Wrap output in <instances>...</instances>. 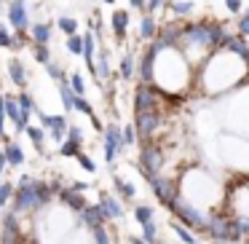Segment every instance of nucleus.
I'll use <instances>...</instances> for the list:
<instances>
[{
	"mask_svg": "<svg viewBox=\"0 0 249 244\" xmlns=\"http://www.w3.org/2000/svg\"><path fill=\"white\" fill-rule=\"evenodd\" d=\"M131 73H134V59H131V54H126L121 59V78H131Z\"/></svg>",
	"mask_w": 249,
	"mask_h": 244,
	"instance_id": "obj_32",
	"label": "nucleus"
},
{
	"mask_svg": "<svg viewBox=\"0 0 249 244\" xmlns=\"http://www.w3.org/2000/svg\"><path fill=\"white\" fill-rule=\"evenodd\" d=\"M163 169V150L156 142H145L140 150V172L145 174V180L150 183L153 177H158V172Z\"/></svg>",
	"mask_w": 249,
	"mask_h": 244,
	"instance_id": "obj_3",
	"label": "nucleus"
},
{
	"mask_svg": "<svg viewBox=\"0 0 249 244\" xmlns=\"http://www.w3.org/2000/svg\"><path fill=\"white\" fill-rule=\"evenodd\" d=\"M46 67H49V75L54 78L56 83H65V70H62L59 65H54V62H49V65H46Z\"/></svg>",
	"mask_w": 249,
	"mask_h": 244,
	"instance_id": "obj_35",
	"label": "nucleus"
},
{
	"mask_svg": "<svg viewBox=\"0 0 249 244\" xmlns=\"http://www.w3.org/2000/svg\"><path fill=\"white\" fill-rule=\"evenodd\" d=\"M150 185H153V193H156V199L161 201L163 206H172L174 204V199H177V185L172 183V180H163V177H153L150 180Z\"/></svg>",
	"mask_w": 249,
	"mask_h": 244,
	"instance_id": "obj_6",
	"label": "nucleus"
},
{
	"mask_svg": "<svg viewBox=\"0 0 249 244\" xmlns=\"http://www.w3.org/2000/svg\"><path fill=\"white\" fill-rule=\"evenodd\" d=\"M8 22L17 27V33H24V30H27V11H24V6L11 3V6H8Z\"/></svg>",
	"mask_w": 249,
	"mask_h": 244,
	"instance_id": "obj_11",
	"label": "nucleus"
},
{
	"mask_svg": "<svg viewBox=\"0 0 249 244\" xmlns=\"http://www.w3.org/2000/svg\"><path fill=\"white\" fill-rule=\"evenodd\" d=\"M14 3H19V6H24V0H14Z\"/></svg>",
	"mask_w": 249,
	"mask_h": 244,
	"instance_id": "obj_48",
	"label": "nucleus"
},
{
	"mask_svg": "<svg viewBox=\"0 0 249 244\" xmlns=\"http://www.w3.org/2000/svg\"><path fill=\"white\" fill-rule=\"evenodd\" d=\"M142 242H145V244H156L158 242V225L153 220L142 225Z\"/></svg>",
	"mask_w": 249,
	"mask_h": 244,
	"instance_id": "obj_20",
	"label": "nucleus"
},
{
	"mask_svg": "<svg viewBox=\"0 0 249 244\" xmlns=\"http://www.w3.org/2000/svg\"><path fill=\"white\" fill-rule=\"evenodd\" d=\"M249 33V17H241V22H238V38H247Z\"/></svg>",
	"mask_w": 249,
	"mask_h": 244,
	"instance_id": "obj_41",
	"label": "nucleus"
},
{
	"mask_svg": "<svg viewBox=\"0 0 249 244\" xmlns=\"http://www.w3.org/2000/svg\"><path fill=\"white\" fill-rule=\"evenodd\" d=\"M51 40V27L49 24H35L33 27V43L35 46H46Z\"/></svg>",
	"mask_w": 249,
	"mask_h": 244,
	"instance_id": "obj_16",
	"label": "nucleus"
},
{
	"mask_svg": "<svg viewBox=\"0 0 249 244\" xmlns=\"http://www.w3.org/2000/svg\"><path fill=\"white\" fill-rule=\"evenodd\" d=\"M105 3H115V0H105Z\"/></svg>",
	"mask_w": 249,
	"mask_h": 244,
	"instance_id": "obj_49",
	"label": "nucleus"
},
{
	"mask_svg": "<svg viewBox=\"0 0 249 244\" xmlns=\"http://www.w3.org/2000/svg\"><path fill=\"white\" fill-rule=\"evenodd\" d=\"M134 217H137V223H150L153 220V206H147V204H140V206H134Z\"/></svg>",
	"mask_w": 249,
	"mask_h": 244,
	"instance_id": "obj_23",
	"label": "nucleus"
},
{
	"mask_svg": "<svg viewBox=\"0 0 249 244\" xmlns=\"http://www.w3.org/2000/svg\"><path fill=\"white\" fill-rule=\"evenodd\" d=\"M113 183H115V190H118V196H124L126 201H129V199H134V188H131V183H126V180H121L118 174L113 177Z\"/></svg>",
	"mask_w": 249,
	"mask_h": 244,
	"instance_id": "obj_19",
	"label": "nucleus"
},
{
	"mask_svg": "<svg viewBox=\"0 0 249 244\" xmlns=\"http://www.w3.org/2000/svg\"><path fill=\"white\" fill-rule=\"evenodd\" d=\"M14 99H17V105H19V110H22V113H33V110H38V108H35V102H33V97H30V94H19V97H14Z\"/></svg>",
	"mask_w": 249,
	"mask_h": 244,
	"instance_id": "obj_22",
	"label": "nucleus"
},
{
	"mask_svg": "<svg viewBox=\"0 0 249 244\" xmlns=\"http://www.w3.org/2000/svg\"><path fill=\"white\" fill-rule=\"evenodd\" d=\"M70 92L75 94V97H83V92H86V83H83V75L81 73H75V75H70Z\"/></svg>",
	"mask_w": 249,
	"mask_h": 244,
	"instance_id": "obj_26",
	"label": "nucleus"
},
{
	"mask_svg": "<svg viewBox=\"0 0 249 244\" xmlns=\"http://www.w3.org/2000/svg\"><path fill=\"white\" fill-rule=\"evenodd\" d=\"M38 206V199H35V185H33V177L24 174L19 180V188L14 190V212H30Z\"/></svg>",
	"mask_w": 249,
	"mask_h": 244,
	"instance_id": "obj_4",
	"label": "nucleus"
},
{
	"mask_svg": "<svg viewBox=\"0 0 249 244\" xmlns=\"http://www.w3.org/2000/svg\"><path fill=\"white\" fill-rule=\"evenodd\" d=\"M0 49H11V35L3 24H0Z\"/></svg>",
	"mask_w": 249,
	"mask_h": 244,
	"instance_id": "obj_40",
	"label": "nucleus"
},
{
	"mask_svg": "<svg viewBox=\"0 0 249 244\" xmlns=\"http://www.w3.org/2000/svg\"><path fill=\"white\" fill-rule=\"evenodd\" d=\"M124 148V142H121V126H107L105 129V158L107 161H115V153Z\"/></svg>",
	"mask_w": 249,
	"mask_h": 244,
	"instance_id": "obj_8",
	"label": "nucleus"
},
{
	"mask_svg": "<svg viewBox=\"0 0 249 244\" xmlns=\"http://www.w3.org/2000/svg\"><path fill=\"white\" fill-rule=\"evenodd\" d=\"M6 167H8V164H6V156H3V153H0V174L6 172Z\"/></svg>",
	"mask_w": 249,
	"mask_h": 244,
	"instance_id": "obj_45",
	"label": "nucleus"
},
{
	"mask_svg": "<svg viewBox=\"0 0 249 244\" xmlns=\"http://www.w3.org/2000/svg\"><path fill=\"white\" fill-rule=\"evenodd\" d=\"M14 196V183H0V206H6Z\"/></svg>",
	"mask_w": 249,
	"mask_h": 244,
	"instance_id": "obj_34",
	"label": "nucleus"
},
{
	"mask_svg": "<svg viewBox=\"0 0 249 244\" xmlns=\"http://www.w3.org/2000/svg\"><path fill=\"white\" fill-rule=\"evenodd\" d=\"M169 209L174 212V217H177L179 225L193 228V231H198V233H204V231H206L209 215H204V212H201L196 204H190V201H185V199H179V196H177V199H174V204L169 206Z\"/></svg>",
	"mask_w": 249,
	"mask_h": 244,
	"instance_id": "obj_1",
	"label": "nucleus"
},
{
	"mask_svg": "<svg viewBox=\"0 0 249 244\" xmlns=\"http://www.w3.org/2000/svg\"><path fill=\"white\" fill-rule=\"evenodd\" d=\"M172 228H174V233H177V236H179V242H182V244H196V236H193V233H190V231H188V228H185V225H179L177 220L172 223Z\"/></svg>",
	"mask_w": 249,
	"mask_h": 244,
	"instance_id": "obj_24",
	"label": "nucleus"
},
{
	"mask_svg": "<svg viewBox=\"0 0 249 244\" xmlns=\"http://www.w3.org/2000/svg\"><path fill=\"white\" fill-rule=\"evenodd\" d=\"M241 244H244V242H241Z\"/></svg>",
	"mask_w": 249,
	"mask_h": 244,
	"instance_id": "obj_50",
	"label": "nucleus"
},
{
	"mask_svg": "<svg viewBox=\"0 0 249 244\" xmlns=\"http://www.w3.org/2000/svg\"><path fill=\"white\" fill-rule=\"evenodd\" d=\"M78 215H81V220L86 223L89 228H94V225H105V220H107V217H105V212L99 209V206H91V204H86V209H81Z\"/></svg>",
	"mask_w": 249,
	"mask_h": 244,
	"instance_id": "obj_12",
	"label": "nucleus"
},
{
	"mask_svg": "<svg viewBox=\"0 0 249 244\" xmlns=\"http://www.w3.org/2000/svg\"><path fill=\"white\" fill-rule=\"evenodd\" d=\"M8 73H11V81L17 86H24V65L19 59H11L8 62Z\"/></svg>",
	"mask_w": 249,
	"mask_h": 244,
	"instance_id": "obj_18",
	"label": "nucleus"
},
{
	"mask_svg": "<svg viewBox=\"0 0 249 244\" xmlns=\"http://www.w3.org/2000/svg\"><path fill=\"white\" fill-rule=\"evenodd\" d=\"M59 153H62V156H78V153H81V145L72 142V140H65V142H62V148H59Z\"/></svg>",
	"mask_w": 249,
	"mask_h": 244,
	"instance_id": "obj_31",
	"label": "nucleus"
},
{
	"mask_svg": "<svg viewBox=\"0 0 249 244\" xmlns=\"http://www.w3.org/2000/svg\"><path fill=\"white\" fill-rule=\"evenodd\" d=\"M225 6H228V11H231V14H238V11H241V0H225Z\"/></svg>",
	"mask_w": 249,
	"mask_h": 244,
	"instance_id": "obj_43",
	"label": "nucleus"
},
{
	"mask_svg": "<svg viewBox=\"0 0 249 244\" xmlns=\"http://www.w3.org/2000/svg\"><path fill=\"white\" fill-rule=\"evenodd\" d=\"M163 6V0H147V11H158Z\"/></svg>",
	"mask_w": 249,
	"mask_h": 244,
	"instance_id": "obj_44",
	"label": "nucleus"
},
{
	"mask_svg": "<svg viewBox=\"0 0 249 244\" xmlns=\"http://www.w3.org/2000/svg\"><path fill=\"white\" fill-rule=\"evenodd\" d=\"M140 38H145V40H153L156 38V19L147 14V17H142V22H140Z\"/></svg>",
	"mask_w": 249,
	"mask_h": 244,
	"instance_id": "obj_17",
	"label": "nucleus"
},
{
	"mask_svg": "<svg viewBox=\"0 0 249 244\" xmlns=\"http://www.w3.org/2000/svg\"><path fill=\"white\" fill-rule=\"evenodd\" d=\"M129 244H145V242H142L140 236H131V239H129Z\"/></svg>",
	"mask_w": 249,
	"mask_h": 244,
	"instance_id": "obj_47",
	"label": "nucleus"
},
{
	"mask_svg": "<svg viewBox=\"0 0 249 244\" xmlns=\"http://www.w3.org/2000/svg\"><path fill=\"white\" fill-rule=\"evenodd\" d=\"M59 92H62V105H65L67 110H72V99H75V94L70 92V86H67V83H59Z\"/></svg>",
	"mask_w": 249,
	"mask_h": 244,
	"instance_id": "obj_33",
	"label": "nucleus"
},
{
	"mask_svg": "<svg viewBox=\"0 0 249 244\" xmlns=\"http://www.w3.org/2000/svg\"><path fill=\"white\" fill-rule=\"evenodd\" d=\"M156 97H158V92L150 83H140V86H137V94H134V113L156 110Z\"/></svg>",
	"mask_w": 249,
	"mask_h": 244,
	"instance_id": "obj_7",
	"label": "nucleus"
},
{
	"mask_svg": "<svg viewBox=\"0 0 249 244\" xmlns=\"http://www.w3.org/2000/svg\"><path fill=\"white\" fill-rule=\"evenodd\" d=\"M131 8H145V0H131Z\"/></svg>",
	"mask_w": 249,
	"mask_h": 244,
	"instance_id": "obj_46",
	"label": "nucleus"
},
{
	"mask_svg": "<svg viewBox=\"0 0 249 244\" xmlns=\"http://www.w3.org/2000/svg\"><path fill=\"white\" fill-rule=\"evenodd\" d=\"M24 131H27V137L33 140V145L38 148L40 153H43V129H35V126H27Z\"/></svg>",
	"mask_w": 249,
	"mask_h": 244,
	"instance_id": "obj_25",
	"label": "nucleus"
},
{
	"mask_svg": "<svg viewBox=\"0 0 249 244\" xmlns=\"http://www.w3.org/2000/svg\"><path fill=\"white\" fill-rule=\"evenodd\" d=\"M91 236H94V244H113L107 236V228L105 225H94L91 228Z\"/></svg>",
	"mask_w": 249,
	"mask_h": 244,
	"instance_id": "obj_27",
	"label": "nucleus"
},
{
	"mask_svg": "<svg viewBox=\"0 0 249 244\" xmlns=\"http://www.w3.org/2000/svg\"><path fill=\"white\" fill-rule=\"evenodd\" d=\"M131 129H134L137 137L147 140V137L158 129V113H156V110H142V113H134V126H131Z\"/></svg>",
	"mask_w": 249,
	"mask_h": 244,
	"instance_id": "obj_5",
	"label": "nucleus"
},
{
	"mask_svg": "<svg viewBox=\"0 0 249 244\" xmlns=\"http://www.w3.org/2000/svg\"><path fill=\"white\" fill-rule=\"evenodd\" d=\"M67 51H70V54H75V56H81V51H83L81 35H70V38H67Z\"/></svg>",
	"mask_w": 249,
	"mask_h": 244,
	"instance_id": "obj_29",
	"label": "nucleus"
},
{
	"mask_svg": "<svg viewBox=\"0 0 249 244\" xmlns=\"http://www.w3.org/2000/svg\"><path fill=\"white\" fill-rule=\"evenodd\" d=\"M56 193H59V201H62V204H67L72 212H81V209H86V199H83L81 193H75L72 188H59Z\"/></svg>",
	"mask_w": 249,
	"mask_h": 244,
	"instance_id": "obj_10",
	"label": "nucleus"
},
{
	"mask_svg": "<svg viewBox=\"0 0 249 244\" xmlns=\"http://www.w3.org/2000/svg\"><path fill=\"white\" fill-rule=\"evenodd\" d=\"M126 27H129V11H115L113 14V35L118 40L126 38Z\"/></svg>",
	"mask_w": 249,
	"mask_h": 244,
	"instance_id": "obj_14",
	"label": "nucleus"
},
{
	"mask_svg": "<svg viewBox=\"0 0 249 244\" xmlns=\"http://www.w3.org/2000/svg\"><path fill=\"white\" fill-rule=\"evenodd\" d=\"M35 199H38V206H46L51 201V188L46 183H35Z\"/></svg>",
	"mask_w": 249,
	"mask_h": 244,
	"instance_id": "obj_21",
	"label": "nucleus"
},
{
	"mask_svg": "<svg viewBox=\"0 0 249 244\" xmlns=\"http://www.w3.org/2000/svg\"><path fill=\"white\" fill-rule=\"evenodd\" d=\"M67 140H72V142L81 145V142H83V131L78 129V126H67Z\"/></svg>",
	"mask_w": 249,
	"mask_h": 244,
	"instance_id": "obj_39",
	"label": "nucleus"
},
{
	"mask_svg": "<svg viewBox=\"0 0 249 244\" xmlns=\"http://www.w3.org/2000/svg\"><path fill=\"white\" fill-rule=\"evenodd\" d=\"M56 24H59V30H65L67 35H75L78 33V22H75V19H70V17H59V22H56Z\"/></svg>",
	"mask_w": 249,
	"mask_h": 244,
	"instance_id": "obj_28",
	"label": "nucleus"
},
{
	"mask_svg": "<svg viewBox=\"0 0 249 244\" xmlns=\"http://www.w3.org/2000/svg\"><path fill=\"white\" fill-rule=\"evenodd\" d=\"M174 11H177V14H190V11H193V6H190V3H174Z\"/></svg>",
	"mask_w": 249,
	"mask_h": 244,
	"instance_id": "obj_42",
	"label": "nucleus"
},
{
	"mask_svg": "<svg viewBox=\"0 0 249 244\" xmlns=\"http://www.w3.org/2000/svg\"><path fill=\"white\" fill-rule=\"evenodd\" d=\"M97 206L105 212V217H107V220H115V217L124 215V206H121L110 193H99V204H97Z\"/></svg>",
	"mask_w": 249,
	"mask_h": 244,
	"instance_id": "obj_9",
	"label": "nucleus"
},
{
	"mask_svg": "<svg viewBox=\"0 0 249 244\" xmlns=\"http://www.w3.org/2000/svg\"><path fill=\"white\" fill-rule=\"evenodd\" d=\"M3 156H6V164H11V167H22L24 164V153H22V148H19L17 142H6Z\"/></svg>",
	"mask_w": 249,
	"mask_h": 244,
	"instance_id": "obj_15",
	"label": "nucleus"
},
{
	"mask_svg": "<svg viewBox=\"0 0 249 244\" xmlns=\"http://www.w3.org/2000/svg\"><path fill=\"white\" fill-rule=\"evenodd\" d=\"M206 236L209 239H214V242H231V244H236V242H241V236H238V231H236V225H233V217L231 215H209V223H206Z\"/></svg>",
	"mask_w": 249,
	"mask_h": 244,
	"instance_id": "obj_2",
	"label": "nucleus"
},
{
	"mask_svg": "<svg viewBox=\"0 0 249 244\" xmlns=\"http://www.w3.org/2000/svg\"><path fill=\"white\" fill-rule=\"evenodd\" d=\"M72 110H78V113H86V115H94V108L86 102V97H75V99H72Z\"/></svg>",
	"mask_w": 249,
	"mask_h": 244,
	"instance_id": "obj_30",
	"label": "nucleus"
},
{
	"mask_svg": "<svg viewBox=\"0 0 249 244\" xmlns=\"http://www.w3.org/2000/svg\"><path fill=\"white\" fill-rule=\"evenodd\" d=\"M33 51H35V59L49 65V49H46V46H33Z\"/></svg>",
	"mask_w": 249,
	"mask_h": 244,
	"instance_id": "obj_38",
	"label": "nucleus"
},
{
	"mask_svg": "<svg viewBox=\"0 0 249 244\" xmlns=\"http://www.w3.org/2000/svg\"><path fill=\"white\" fill-rule=\"evenodd\" d=\"M220 46H222L225 51H233L238 59H247V46H244V38H238V35H228V38L222 40Z\"/></svg>",
	"mask_w": 249,
	"mask_h": 244,
	"instance_id": "obj_13",
	"label": "nucleus"
},
{
	"mask_svg": "<svg viewBox=\"0 0 249 244\" xmlns=\"http://www.w3.org/2000/svg\"><path fill=\"white\" fill-rule=\"evenodd\" d=\"M75 158H78V164H81V167L86 169V172H97V167H94V161H91V158H89V156H86V153H83V150L78 153Z\"/></svg>",
	"mask_w": 249,
	"mask_h": 244,
	"instance_id": "obj_37",
	"label": "nucleus"
},
{
	"mask_svg": "<svg viewBox=\"0 0 249 244\" xmlns=\"http://www.w3.org/2000/svg\"><path fill=\"white\" fill-rule=\"evenodd\" d=\"M121 142H124V148L126 145H134V142H137V134H134V129H131V126H126V129L121 131Z\"/></svg>",
	"mask_w": 249,
	"mask_h": 244,
	"instance_id": "obj_36",
	"label": "nucleus"
}]
</instances>
